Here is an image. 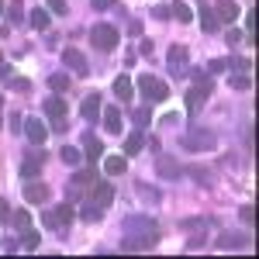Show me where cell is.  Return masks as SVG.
<instances>
[{"mask_svg":"<svg viewBox=\"0 0 259 259\" xmlns=\"http://www.w3.org/2000/svg\"><path fill=\"white\" fill-rule=\"evenodd\" d=\"M7 73H11V69H7V62L0 59V80H4V76H7Z\"/></svg>","mask_w":259,"mask_h":259,"instance_id":"42","label":"cell"},{"mask_svg":"<svg viewBox=\"0 0 259 259\" xmlns=\"http://www.w3.org/2000/svg\"><path fill=\"white\" fill-rule=\"evenodd\" d=\"M207 97H211V90H204V87L194 83V87L187 90V114H190V118L200 114V107H204V100H207Z\"/></svg>","mask_w":259,"mask_h":259,"instance_id":"6","label":"cell"},{"mask_svg":"<svg viewBox=\"0 0 259 259\" xmlns=\"http://www.w3.org/2000/svg\"><path fill=\"white\" fill-rule=\"evenodd\" d=\"M21 124H24V118H18V114H14V118H11V132H14V135L21 132Z\"/></svg>","mask_w":259,"mask_h":259,"instance_id":"41","label":"cell"},{"mask_svg":"<svg viewBox=\"0 0 259 259\" xmlns=\"http://www.w3.org/2000/svg\"><path fill=\"white\" fill-rule=\"evenodd\" d=\"M232 87H235V90H249L252 83H249V76H239V73H235V76H232Z\"/></svg>","mask_w":259,"mask_h":259,"instance_id":"33","label":"cell"},{"mask_svg":"<svg viewBox=\"0 0 259 259\" xmlns=\"http://www.w3.org/2000/svg\"><path fill=\"white\" fill-rule=\"evenodd\" d=\"M166 59H169V73L173 76H183L187 73V49L183 45H169V56Z\"/></svg>","mask_w":259,"mask_h":259,"instance_id":"8","label":"cell"},{"mask_svg":"<svg viewBox=\"0 0 259 259\" xmlns=\"http://www.w3.org/2000/svg\"><path fill=\"white\" fill-rule=\"evenodd\" d=\"M24 135H28V142L31 145H41L45 142V135H49V128H45V121H38V118H24Z\"/></svg>","mask_w":259,"mask_h":259,"instance_id":"7","label":"cell"},{"mask_svg":"<svg viewBox=\"0 0 259 259\" xmlns=\"http://www.w3.org/2000/svg\"><path fill=\"white\" fill-rule=\"evenodd\" d=\"M0 124H4V121H0Z\"/></svg>","mask_w":259,"mask_h":259,"instance_id":"44","label":"cell"},{"mask_svg":"<svg viewBox=\"0 0 259 259\" xmlns=\"http://www.w3.org/2000/svg\"><path fill=\"white\" fill-rule=\"evenodd\" d=\"M7 18L14 21V24L24 21V4H21V0H11V4H7Z\"/></svg>","mask_w":259,"mask_h":259,"instance_id":"28","label":"cell"},{"mask_svg":"<svg viewBox=\"0 0 259 259\" xmlns=\"http://www.w3.org/2000/svg\"><path fill=\"white\" fill-rule=\"evenodd\" d=\"M94 11H107V7H118V0H90Z\"/></svg>","mask_w":259,"mask_h":259,"instance_id":"34","label":"cell"},{"mask_svg":"<svg viewBox=\"0 0 259 259\" xmlns=\"http://www.w3.org/2000/svg\"><path fill=\"white\" fill-rule=\"evenodd\" d=\"M28 21H31V28H38V31H49V11H45V7H38V11H31V14H28Z\"/></svg>","mask_w":259,"mask_h":259,"instance_id":"21","label":"cell"},{"mask_svg":"<svg viewBox=\"0 0 259 259\" xmlns=\"http://www.w3.org/2000/svg\"><path fill=\"white\" fill-rule=\"evenodd\" d=\"M156 242H159V225L152 218H142V214L124 218V242H121V249H149Z\"/></svg>","mask_w":259,"mask_h":259,"instance_id":"1","label":"cell"},{"mask_svg":"<svg viewBox=\"0 0 259 259\" xmlns=\"http://www.w3.org/2000/svg\"><path fill=\"white\" fill-rule=\"evenodd\" d=\"M80 159H83L80 149H73V145H69V149H62V162H66V166H76Z\"/></svg>","mask_w":259,"mask_h":259,"instance_id":"29","label":"cell"},{"mask_svg":"<svg viewBox=\"0 0 259 259\" xmlns=\"http://www.w3.org/2000/svg\"><path fill=\"white\" fill-rule=\"evenodd\" d=\"M94 200H97L100 207H107V204L114 200V187H111V183H97V187H94Z\"/></svg>","mask_w":259,"mask_h":259,"instance_id":"20","label":"cell"},{"mask_svg":"<svg viewBox=\"0 0 259 259\" xmlns=\"http://www.w3.org/2000/svg\"><path fill=\"white\" fill-rule=\"evenodd\" d=\"M52 14H66V0H45Z\"/></svg>","mask_w":259,"mask_h":259,"instance_id":"36","label":"cell"},{"mask_svg":"<svg viewBox=\"0 0 259 259\" xmlns=\"http://www.w3.org/2000/svg\"><path fill=\"white\" fill-rule=\"evenodd\" d=\"M45 114L56 121V118H66V100L62 97H49L45 100Z\"/></svg>","mask_w":259,"mask_h":259,"instance_id":"19","label":"cell"},{"mask_svg":"<svg viewBox=\"0 0 259 259\" xmlns=\"http://www.w3.org/2000/svg\"><path fill=\"white\" fill-rule=\"evenodd\" d=\"M41 225H45V228H56V232H59V225H56V214H52V211H45V214H41Z\"/></svg>","mask_w":259,"mask_h":259,"instance_id":"39","label":"cell"},{"mask_svg":"<svg viewBox=\"0 0 259 259\" xmlns=\"http://www.w3.org/2000/svg\"><path fill=\"white\" fill-rule=\"evenodd\" d=\"M0 221H11V207H7V200L0 197Z\"/></svg>","mask_w":259,"mask_h":259,"instance_id":"40","label":"cell"},{"mask_svg":"<svg viewBox=\"0 0 259 259\" xmlns=\"http://www.w3.org/2000/svg\"><path fill=\"white\" fill-rule=\"evenodd\" d=\"M235 18H239V4L235 0H218V21H228L232 24Z\"/></svg>","mask_w":259,"mask_h":259,"instance_id":"16","label":"cell"},{"mask_svg":"<svg viewBox=\"0 0 259 259\" xmlns=\"http://www.w3.org/2000/svg\"><path fill=\"white\" fill-rule=\"evenodd\" d=\"M218 14H214V11H211V7H204V11H200V28H204V31H218Z\"/></svg>","mask_w":259,"mask_h":259,"instance_id":"23","label":"cell"},{"mask_svg":"<svg viewBox=\"0 0 259 259\" xmlns=\"http://www.w3.org/2000/svg\"><path fill=\"white\" fill-rule=\"evenodd\" d=\"M139 152H142V135H139V132H132V135L124 139V156L132 159V156H139Z\"/></svg>","mask_w":259,"mask_h":259,"instance_id":"24","label":"cell"},{"mask_svg":"<svg viewBox=\"0 0 259 259\" xmlns=\"http://www.w3.org/2000/svg\"><path fill=\"white\" fill-rule=\"evenodd\" d=\"M45 197H49V187L45 183H38V180H28L24 183V200L28 204H45Z\"/></svg>","mask_w":259,"mask_h":259,"instance_id":"11","label":"cell"},{"mask_svg":"<svg viewBox=\"0 0 259 259\" xmlns=\"http://www.w3.org/2000/svg\"><path fill=\"white\" fill-rule=\"evenodd\" d=\"M218 245H221V249H242V245H245V235H232V232H225V235L218 239Z\"/></svg>","mask_w":259,"mask_h":259,"instance_id":"26","label":"cell"},{"mask_svg":"<svg viewBox=\"0 0 259 259\" xmlns=\"http://www.w3.org/2000/svg\"><path fill=\"white\" fill-rule=\"evenodd\" d=\"M41 159H45V152H41V149H31V156L21 162V177H24V180H35L41 173Z\"/></svg>","mask_w":259,"mask_h":259,"instance_id":"10","label":"cell"},{"mask_svg":"<svg viewBox=\"0 0 259 259\" xmlns=\"http://www.w3.org/2000/svg\"><path fill=\"white\" fill-rule=\"evenodd\" d=\"M49 87H52L56 94L69 90V73H52V76H49Z\"/></svg>","mask_w":259,"mask_h":259,"instance_id":"27","label":"cell"},{"mask_svg":"<svg viewBox=\"0 0 259 259\" xmlns=\"http://www.w3.org/2000/svg\"><path fill=\"white\" fill-rule=\"evenodd\" d=\"M38 242H41V235H38V232H24L21 245H24V249H38Z\"/></svg>","mask_w":259,"mask_h":259,"instance_id":"32","label":"cell"},{"mask_svg":"<svg viewBox=\"0 0 259 259\" xmlns=\"http://www.w3.org/2000/svg\"><path fill=\"white\" fill-rule=\"evenodd\" d=\"M228 66H235V62H232V59H211V62H207V73L214 76V73H225Z\"/></svg>","mask_w":259,"mask_h":259,"instance_id":"30","label":"cell"},{"mask_svg":"<svg viewBox=\"0 0 259 259\" xmlns=\"http://www.w3.org/2000/svg\"><path fill=\"white\" fill-rule=\"evenodd\" d=\"M100 149H104V145H100V142H97V135L90 132V135L83 139V156H87L90 162H97V159H100Z\"/></svg>","mask_w":259,"mask_h":259,"instance_id":"17","label":"cell"},{"mask_svg":"<svg viewBox=\"0 0 259 259\" xmlns=\"http://www.w3.org/2000/svg\"><path fill=\"white\" fill-rule=\"evenodd\" d=\"M104 132L107 135H121V111L118 107H104Z\"/></svg>","mask_w":259,"mask_h":259,"instance_id":"13","label":"cell"},{"mask_svg":"<svg viewBox=\"0 0 259 259\" xmlns=\"http://www.w3.org/2000/svg\"><path fill=\"white\" fill-rule=\"evenodd\" d=\"M11 225H14V228H28V225H31V214H28V211H14V214H11Z\"/></svg>","mask_w":259,"mask_h":259,"instance_id":"31","label":"cell"},{"mask_svg":"<svg viewBox=\"0 0 259 259\" xmlns=\"http://www.w3.org/2000/svg\"><path fill=\"white\" fill-rule=\"evenodd\" d=\"M80 114H83V118H97V114H100V94H87V97H83Z\"/></svg>","mask_w":259,"mask_h":259,"instance_id":"15","label":"cell"},{"mask_svg":"<svg viewBox=\"0 0 259 259\" xmlns=\"http://www.w3.org/2000/svg\"><path fill=\"white\" fill-rule=\"evenodd\" d=\"M149 111H145V107H142V111H135V124H139V128H145V124H149Z\"/></svg>","mask_w":259,"mask_h":259,"instance_id":"38","label":"cell"},{"mask_svg":"<svg viewBox=\"0 0 259 259\" xmlns=\"http://www.w3.org/2000/svg\"><path fill=\"white\" fill-rule=\"evenodd\" d=\"M94 177H97V173H94V169H83V173H76V183H94Z\"/></svg>","mask_w":259,"mask_h":259,"instance_id":"37","label":"cell"},{"mask_svg":"<svg viewBox=\"0 0 259 259\" xmlns=\"http://www.w3.org/2000/svg\"><path fill=\"white\" fill-rule=\"evenodd\" d=\"M90 41H94V49H100V52H114L118 49V28L114 24H94L90 28Z\"/></svg>","mask_w":259,"mask_h":259,"instance_id":"4","label":"cell"},{"mask_svg":"<svg viewBox=\"0 0 259 259\" xmlns=\"http://www.w3.org/2000/svg\"><path fill=\"white\" fill-rule=\"evenodd\" d=\"M169 18H177L180 24H190V21H194V11H190L187 4H173V7H169Z\"/></svg>","mask_w":259,"mask_h":259,"instance_id":"22","label":"cell"},{"mask_svg":"<svg viewBox=\"0 0 259 259\" xmlns=\"http://www.w3.org/2000/svg\"><path fill=\"white\" fill-rule=\"evenodd\" d=\"M128 169V156H107L104 159V173H111V177H118Z\"/></svg>","mask_w":259,"mask_h":259,"instance_id":"18","label":"cell"},{"mask_svg":"<svg viewBox=\"0 0 259 259\" xmlns=\"http://www.w3.org/2000/svg\"><path fill=\"white\" fill-rule=\"evenodd\" d=\"M156 173H159V177H166V180H180V177H183L180 162L173 159V156H166V152H162V156H156Z\"/></svg>","mask_w":259,"mask_h":259,"instance_id":"5","label":"cell"},{"mask_svg":"<svg viewBox=\"0 0 259 259\" xmlns=\"http://www.w3.org/2000/svg\"><path fill=\"white\" fill-rule=\"evenodd\" d=\"M62 62L76 73V76H87L90 69H87V59H83V52L80 49H62Z\"/></svg>","mask_w":259,"mask_h":259,"instance_id":"9","label":"cell"},{"mask_svg":"<svg viewBox=\"0 0 259 259\" xmlns=\"http://www.w3.org/2000/svg\"><path fill=\"white\" fill-rule=\"evenodd\" d=\"M114 97H118V100H132V97H135V83L128 80L124 73L114 76Z\"/></svg>","mask_w":259,"mask_h":259,"instance_id":"14","label":"cell"},{"mask_svg":"<svg viewBox=\"0 0 259 259\" xmlns=\"http://www.w3.org/2000/svg\"><path fill=\"white\" fill-rule=\"evenodd\" d=\"M100 214H104V207H100L97 200H90V204H83V207H80V218L83 221H97Z\"/></svg>","mask_w":259,"mask_h":259,"instance_id":"25","label":"cell"},{"mask_svg":"<svg viewBox=\"0 0 259 259\" xmlns=\"http://www.w3.org/2000/svg\"><path fill=\"white\" fill-rule=\"evenodd\" d=\"M242 221H245V225H252V221H256V207H252V204H245V207H242Z\"/></svg>","mask_w":259,"mask_h":259,"instance_id":"35","label":"cell"},{"mask_svg":"<svg viewBox=\"0 0 259 259\" xmlns=\"http://www.w3.org/2000/svg\"><path fill=\"white\" fill-rule=\"evenodd\" d=\"M214 145H218V139H214L211 128H190L183 135V149L187 152H204V149H214Z\"/></svg>","mask_w":259,"mask_h":259,"instance_id":"3","label":"cell"},{"mask_svg":"<svg viewBox=\"0 0 259 259\" xmlns=\"http://www.w3.org/2000/svg\"><path fill=\"white\" fill-rule=\"evenodd\" d=\"M52 214H56V225H59V235H69V232H66V225L73 221V200L56 204V211H52Z\"/></svg>","mask_w":259,"mask_h":259,"instance_id":"12","label":"cell"},{"mask_svg":"<svg viewBox=\"0 0 259 259\" xmlns=\"http://www.w3.org/2000/svg\"><path fill=\"white\" fill-rule=\"evenodd\" d=\"M135 87L142 90V97H145V100H152V104H159V100H166V97H169V87H166V80L152 76V73H142Z\"/></svg>","mask_w":259,"mask_h":259,"instance_id":"2","label":"cell"},{"mask_svg":"<svg viewBox=\"0 0 259 259\" xmlns=\"http://www.w3.org/2000/svg\"><path fill=\"white\" fill-rule=\"evenodd\" d=\"M0 14H4V0H0Z\"/></svg>","mask_w":259,"mask_h":259,"instance_id":"43","label":"cell"}]
</instances>
